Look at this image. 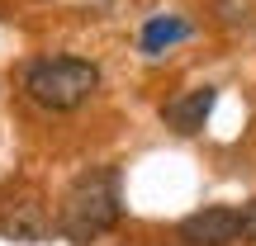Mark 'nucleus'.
<instances>
[{
    "label": "nucleus",
    "mask_w": 256,
    "mask_h": 246,
    "mask_svg": "<svg viewBox=\"0 0 256 246\" xmlns=\"http://www.w3.org/2000/svg\"><path fill=\"white\" fill-rule=\"evenodd\" d=\"M124 218V194H119V171L100 166V171H86L72 180V190L62 194V209H57V232L72 246H90L104 232H114Z\"/></svg>",
    "instance_id": "nucleus-1"
},
{
    "label": "nucleus",
    "mask_w": 256,
    "mask_h": 246,
    "mask_svg": "<svg viewBox=\"0 0 256 246\" xmlns=\"http://www.w3.org/2000/svg\"><path fill=\"white\" fill-rule=\"evenodd\" d=\"M100 90V66L86 57H43L24 71V95L48 114H72Z\"/></svg>",
    "instance_id": "nucleus-2"
},
{
    "label": "nucleus",
    "mask_w": 256,
    "mask_h": 246,
    "mask_svg": "<svg viewBox=\"0 0 256 246\" xmlns=\"http://www.w3.org/2000/svg\"><path fill=\"white\" fill-rule=\"evenodd\" d=\"M52 232V218H48V204L38 190L19 185L0 199V237L10 242H43Z\"/></svg>",
    "instance_id": "nucleus-3"
},
{
    "label": "nucleus",
    "mask_w": 256,
    "mask_h": 246,
    "mask_svg": "<svg viewBox=\"0 0 256 246\" xmlns=\"http://www.w3.org/2000/svg\"><path fill=\"white\" fill-rule=\"evenodd\" d=\"M180 246H232L238 242V209H200L176 228Z\"/></svg>",
    "instance_id": "nucleus-4"
},
{
    "label": "nucleus",
    "mask_w": 256,
    "mask_h": 246,
    "mask_svg": "<svg viewBox=\"0 0 256 246\" xmlns=\"http://www.w3.org/2000/svg\"><path fill=\"white\" fill-rule=\"evenodd\" d=\"M214 104H218V90H214V85H200V90H190V95H180V100L166 104L162 123L171 128V133H180V137H194L204 123H209Z\"/></svg>",
    "instance_id": "nucleus-5"
},
{
    "label": "nucleus",
    "mask_w": 256,
    "mask_h": 246,
    "mask_svg": "<svg viewBox=\"0 0 256 246\" xmlns=\"http://www.w3.org/2000/svg\"><path fill=\"white\" fill-rule=\"evenodd\" d=\"M185 38H190V24H185V19L156 14V19H147V28H142V38H138V43H142L147 57H162L171 43H185Z\"/></svg>",
    "instance_id": "nucleus-6"
},
{
    "label": "nucleus",
    "mask_w": 256,
    "mask_h": 246,
    "mask_svg": "<svg viewBox=\"0 0 256 246\" xmlns=\"http://www.w3.org/2000/svg\"><path fill=\"white\" fill-rule=\"evenodd\" d=\"M238 242H256V199L238 209Z\"/></svg>",
    "instance_id": "nucleus-7"
}]
</instances>
